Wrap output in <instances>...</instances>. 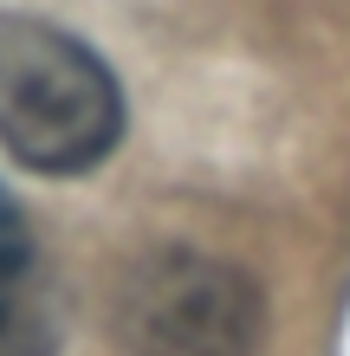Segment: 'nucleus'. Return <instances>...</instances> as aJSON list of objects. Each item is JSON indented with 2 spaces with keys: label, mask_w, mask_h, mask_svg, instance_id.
Segmentation results:
<instances>
[{
  "label": "nucleus",
  "mask_w": 350,
  "mask_h": 356,
  "mask_svg": "<svg viewBox=\"0 0 350 356\" xmlns=\"http://www.w3.org/2000/svg\"><path fill=\"white\" fill-rule=\"evenodd\" d=\"M260 330L253 279L208 253H156L123 279L117 337L136 356H253Z\"/></svg>",
  "instance_id": "obj_2"
},
{
  "label": "nucleus",
  "mask_w": 350,
  "mask_h": 356,
  "mask_svg": "<svg viewBox=\"0 0 350 356\" xmlns=\"http://www.w3.org/2000/svg\"><path fill=\"white\" fill-rule=\"evenodd\" d=\"M19 272H26V220H19L13 195H7V188H0V318H7V311H13Z\"/></svg>",
  "instance_id": "obj_3"
},
{
  "label": "nucleus",
  "mask_w": 350,
  "mask_h": 356,
  "mask_svg": "<svg viewBox=\"0 0 350 356\" xmlns=\"http://www.w3.org/2000/svg\"><path fill=\"white\" fill-rule=\"evenodd\" d=\"M123 136V91L85 39L0 13V149L39 175H85Z\"/></svg>",
  "instance_id": "obj_1"
}]
</instances>
